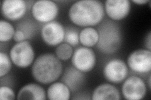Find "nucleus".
<instances>
[{"instance_id":"nucleus-25","label":"nucleus","mask_w":151,"mask_h":100,"mask_svg":"<svg viewBox=\"0 0 151 100\" xmlns=\"http://www.w3.org/2000/svg\"><path fill=\"white\" fill-rule=\"evenodd\" d=\"M145 47L147 48L148 50L150 51L151 50V32L150 31L148 35L146 36V39H145Z\"/></svg>"},{"instance_id":"nucleus-18","label":"nucleus","mask_w":151,"mask_h":100,"mask_svg":"<svg viewBox=\"0 0 151 100\" xmlns=\"http://www.w3.org/2000/svg\"><path fill=\"white\" fill-rule=\"evenodd\" d=\"M15 28L10 23L1 20L0 21V41L7 42L13 38L15 35Z\"/></svg>"},{"instance_id":"nucleus-2","label":"nucleus","mask_w":151,"mask_h":100,"mask_svg":"<svg viewBox=\"0 0 151 100\" xmlns=\"http://www.w3.org/2000/svg\"><path fill=\"white\" fill-rule=\"evenodd\" d=\"M63 65L58 57L51 53L40 55L32 67L33 77L42 84H50L58 79L63 73Z\"/></svg>"},{"instance_id":"nucleus-16","label":"nucleus","mask_w":151,"mask_h":100,"mask_svg":"<svg viewBox=\"0 0 151 100\" xmlns=\"http://www.w3.org/2000/svg\"><path fill=\"white\" fill-rule=\"evenodd\" d=\"M47 96L50 100H68L70 97V91L64 83L56 82L49 87Z\"/></svg>"},{"instance_id":"nucleus-3","label":"nucleus","mask_w":151,"mask_h":100,"mask_svg":"<svg viewBox=\"0 0 151 100\" xmlns=\"http://www.w3.org/2000/svg\"><path fill=\"white\" fill-rule=\"evenodd\" d=\"M98 50L102 53L110 55L116 52L121 46L122 36L120 26L117 23L106 20L98 28Z\"/></svg>"},{"instance_id":"nucleus-11","label":"nucleus","mask_w":151,"mask_h":100,"mask_svg":"<svg viewBox=\"0 0 151 100\" xmlns=\"http://www.w3.org/2000/svg\"><path fill=\"white\" fill-rule=\"evenodd\" d=\"M27 9V3L23 0H4L2 1V15L10 21H16L22 18L25 15Z\"/></svg>"},{"instance_id":"nucleus-13","label":"nucleus","mask_w":151,"mask_h":100,"mask_svg":"<svg viewBox=\"0 0 151 100\" xmlns=\"http://www.w3.org/2000/svg\"><path fill=\"white\" fill-rule=\"evenodd\" d=\"M83 73L74 66H69L64 71L62 82L69 88L70 92H76L84 83L85 77Z\"/></svg>"},{"instance_id":"nucleus-19","label":"nucleus","mask_w":151,"mask_h":100,"mask_svg":"<svg viewBox=\"0 0 151 100\" xmlns=\"http://www.w3.org/2000/svg\"><path fill=\"white\" fill-rule=\"evenodd\" d=\"M64 41L72 47L77 46L79 43V33L76 28L67 26L65 28V36Z\"/></svg>"},{"instance_id":"nucleus-24","label":"nucleus","mask_w":151,"mask_h":100,"mask_svg":"<svg viewBox=\"0 0 151 100\" xmlns=\"http://www.w3.org/2000/svg\"><path fill=\"white\" fill-rule=\"evenodd\" d=\"M13 39H14V41L17 43H20L23 41H25L26 40L24 33L20 30L15 31V35H14V36H13Z\"/></svg>"},{"instance_id":"nucleus-12","label":"nucleus","mask_w":151,"mask_h":100,"mask_svg":"<svg viewBox=\"0 0 151 100\" xmlns=\"http://www.w3.org/2000/svg\"><path fill=\"white\" fill-rule=\"evenodd\" d=\"M105 9L108 16L115 21L121 20L128 16L130 11L129 0H108Z\"/></svg>"},{"instance_id":"nucleus-15","label":"nucleus","mask_w":151,"mask_h":100,"mask_svg":"<svg viewBox=\"0 0 151 100\" xmlns=\"http://www.w3.org/2000/svg\"><path fill=\"white\" fill-rule=\"evenodd\" d=\"M93 100L120 99V92L115 86L108 83H103L97 87L92 94Z\"/></svg>"},{"instance_id":"nucleus-1","label":"nucleus","mask_w":151,"mask_h":100,"mask_svg":"<svg viewBox=\"0 0 151 100\" xmlns=\"http://www.w3.org/2000/svg\"><path fill=\"white\" fill-rule=\"evenodd\" d=\"M105 16L103 3L97 0H81L72 4L69 18L76 25L91 27L100 23Z\"/></svg>"},{"instance_id":"nucleus-20","label":"nucleus","mask_w":151,"mask_h":100,"mask_svg":"<svg viewBox=\"0 0 151 100\" xmlns=\"http://www.w3.org/2000/svg\"><path fill=\"white\" fill-rule=\"evenodd\" d=\"M36 25L32 20H27L20 23L17 26V30H20L24 33L26 40L32 38L34 36L36 28Z\"/></svg>"},{"instance_id":"nucleus-21","label":"nucleus","mask_w":151,"mask_h":100,"mask_svg":"<svg viewBox=\"0 0 151 100\" xmlns=\"http://www.w3.org/2000/svg\"><path fill=\"white\" fill-rule=\"evenodd\" d=\"M73 52V47L65 43L58 45L55 50L56 56L60 60L63 61L68 60L71 58Z\"/></svg>"},{"instance_id":"nucleus-6","label":"nucleus","mask_w":151,"mask_h":100,"mask_svg":"<svg viewBox=\"0 0 151 100\" xmlns=\"http://www.w3.org/2000/svg\"><path fill=\"white\" fill-rule=\"evenodd\" d=\"M71 60L74 67L83 73H87L94 67L96 58L93 50L83 46L75 50Z\"/></svg>"},{"instance_id":"nucleus-7","label":"nucleus","mask_w":151,"mask_h":100,"mask_svg":"<svg viewBox=\"0 0 151 100\" xmlns=\"http://www.w3.org/2000/svg\"><path fill=\"white\" fill-rule=\"evenodd\" d=\"M105 78L110 83L119 84L126 79L129 70L125 62L120 59H113L105 65L103 68Z\"/></svg>"},{"instance_id":"nucleus-8","label":"nucleus","mask_w":151,"mask_h":100,"mask_svg":"<svg viewBox=\"0 0 151 100\" xmlns=\"http://www.w3.org/2000/svg\"><path fill=\"white\" fill-rule=\"evenodd\" d=\"M127 65L137 73H147L151 70V52L148 50H137L130 54Z\"/></svg>"},{"instance_id":"nucleus-23","label":"nucleus","mask_w":151,"mask_h":100,"mask_svg":"<svg viewBox=\"0 0 151 100\" xmlns=\"http://www.w3.org/2000/svg\"><path fill=\"white\" fill-rule=\"evenodd\" d=\"M15 99V94L13 89L6 86H2L0 88V99L13 100Z\"/></svg>"},{"instance_id":"nucleus-22","label":"nucleus","mask_w":151,"mask_h":100,"mask_svg":"<svg viewBox=\"0 0 151 100\" xmlns=\"http://www.w3.org/2000/svg\"><path fill=\"white\" fill-rule=\"evenodd\" d=\"M12 60L6 54L1 52L0 53V77L2 78L6 75L12 69Z\"/></svg>"},{"instance_id":"nucleus-26","label":"nucleus","mask_w":151,"mask_h":100,"mask_svg":"<svg viewBox=\"0 0 151 100\" xmlns=\"http://www.w3.org/2000/svg\"><path fill=\"white\" fill-rule=\"evenodd\" d=\"M132 1H133L134 3L138 4H144L150 2V1H149V0H133Z\"/></svg>"},{"instance_id":"nucleus-4","label":"nucleus","mask_w":151,"mask_h":100,"mask_svg":"<svg viewBox=\"0 0 151 100\" xmlns=\"http://www.w3.org/2000/svg\"><path fill=\"white\" fill-rule=\"evenodd\" d=\"M10 58L17 67L25 68L30 66L34 60V49L28 41L17 43L9 52Z\"/></svg>"},{"instance_id":"nucleus-9","label":"nucleus","mask_w":151,"mask_h":100,"mask_svg":"<svg viewBox=\"0 0 151 100\" xmlns=\"http://www.w3.org/2000/svg\"><path fill=\"white\" fill-rule=\"evenodd\" d=\"M122 92L126 99L140 100L145 97L147 88L142 79L132 76L125 80L122 87Z\"/></svg>"},{"instance_id":"nucleus-14","label":"nucleus","mask_w":151,"mask_h":100,"mask_svg":"<svg viewBox=\"0 0 151 100\" xmlns=\"http://www.w3.org/2000/svg\"><path fill=\"white\" fill-rule=\"evenodd\" d=\"M17 99H35L45 100L46 93L44 88L40 85L35 83H30L25 85L19 91Z\"/></svg>"},{"instance_id":"nucleus-10","label":"nucleus","mask_w":151,"mask_h":100,"mask_svg":"<svg viewBox=\"0 0 151 100\" xmlns=\"http://www.w3.org/2000/svg\"><path fill=\"white\" fill-rule=\"evenodd\" d=\"M65 28L60 23L52 21L45 23L42 28L41 36L45 44L55 46L64 41Z\"/></svg>"},{"instance_id":"nucleus-28","label":"nucleus","mask_w":151,"mask_h":100,"mask_svg":"<svg viewBox=\"0 0 151 100\" xmlns=\"http://www.w3.org/2000/svg\"><path fill=\"white\" fill-rule=\"evenodd\" d=\"M148 83H149V89H150V77H149V78Z\"/></svg>"},{"instance_id":"nucleus-27","label":"nucleus","mask_w":151,"mask_h":100,"mask_svg":"<svg viewBox=\"0 0 151 100\" xmlns=\"http://www.w3.org/2000/svg\"><path fill=\"white\" fill-rule=\"evenodd\" d=\"M81 95H82V96H84V95H85V94H83L82 93H81ZM84 98V99H89L88 98H86V96H85V97H84L83 98ZM73 99H83V97H74V98H73Z\"/></svg>"},{"instance_id":"nucleus-17","label":"nucleus","mask_w":151,"mask_h":100,"mask_svg":"<svg viewBox=\"0 0 151 100\" xmlns=\"http://www.w3.org/2000/svg\"><path fill=\"white\" fill-rule=\"evenodd\" d=\"M98 31L92 27H86L79 33V41L85 47L96 45L98 41Z\"/></svg>"},{"instance_id":"nucleus-5","label":"nucleus","mask_w":151,"mask_h":100,"mask_svg":"<svg viewBox=\"0 0 151 100\" xmlns=\"http://www.w3.org/2000/svg\"><path fill=\"white\" fill-rule=\"evenodd\" d=\"M59 13V8L54 1L40 0L33 4L32 14L35 20L40 23L52 21Z\"/></svg>"}]
</instances>
